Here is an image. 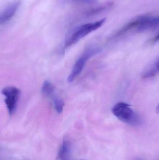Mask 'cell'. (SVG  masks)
<instances>
[{"label": "cell", "mask_w": 159, "mask_h": 160, "mask_svg": "<svg viewBox=\"0 0 159 160\" xmlns=\"http://www.w3.org/2000/svg\"><path fill=\"white\" fill-rule=\"evenodd\" d=\"M112 112L120 121L132 127H139L143 123L141 117L126 102H118L113 106Z\"/></svg>", "instance_id": "6da1fadb"}, {"label": "cell", "mask_w": 159, "mask_h": 160, "mask_svg": "<svg viewBox=\"0 0 159 160\" xmlns=\"http://www.w3.org/2000/svg\"><path fill=\"white\" fill-rule=\"evenodd\" d=\"M106 19L103 18L95 22H89L79 26L66 39L64 43V48H68L89 34L96 31L103 25Z\"/></svg>", "instance_id": "7a4b0ae2"}, {"label": "cell", "mask_w": 159, "mask_h": 160, "mask_svg": "<svg viewBox=\"0 0 159 160\" xmlns=\"http://www.w3.org/2000/svg\"><path fill=\"white\" fill-rule=\"evenodd\" d=\"M101 51V49L100 48L96 47L88 49L83 55L78 58L75 63L72 70L67 79L68 82H72L82 72L87 61L92 56L100 52Z\"/></svg>", "instance_id": "3957f363"}, {"label": "cell", "mask_w": 159, "mask_h": 160, "mask_svg": "<svg viewBox=\"0 0 159 160\" xmlns=\"http://www.w3.org/2000/svg\"><path fill=\"white\" fill-rule=\"evenodd\" d=\"M1 93L5 97L4 102L9 115L12 116L16 112L17 102L21 95V91L17 88L8 86L2 89Z\"/></svg>", "instance_id": "277c9868"}, {"label": "cell", "mask_w": 159, "mask_h": 160, "mask_svg": "<svg viewBox=\"0 0 159 160\" xmlns=\"http://www.w3.org/2000/svg\"><path fill=\"white\" fill-rule=\"evenodd\" d=\"M21 0H13L1 12L0 23L5 24L10 21L17 12L21 5Z\"/></svg>", "instance_id": "5b68a950"}, {"label": "cell", "mask_w": 159, "mask_h": 160, "mask_svg": "<svg viewBox=\"0 0 159 160\" xmlns=\"http://www.w3.org/2000/svg\"><path fill=\"white\" fill-rule=\"evenodd\" d=\"M159 26V15L152 17L149 15L140 16V21L135 31L143 32L155 29Z\"/></svg>", "instance_id": "8992f818"}, {"label": "cell", "mask_w": 159, "mask_h": 160, "mask_svg": "<svg viewBox=\"0 0 159 160\" xmlns=\"http://www.w3.org/2000/svg\"><path fill=\"white\" fill-rule=\"evenodd\" d=\"M72 146L70 141L63 140L60 146L56 160H71Z\"/></svg>", "instance_id": "52a82bcc"}, {"label": "cell", "mask_w": 159, "mask_h": 160, "mask_svg": "<svg viewBox=\"0 0 159 160\" xmlns=\"http://www.w3.org/2000/svg\"><path fill=\"white\" fill-rule=\"evenodd\" d=\"M159 74V57L144 70L142 77L144 79H147L156 77Z\"/></svg>", "instance_id": "ba28073f"}, {"label": "cell", "mask_w": 159, "mask_h": 160, "mask_svg": "<svg viewBox=\"0 0 159 160\" xmlns=\"http://www.w3.org/2000/svg\"><path fill=\"white\" fill-rule=\"evenodd\" d=\"M113 5V3L112 2H109L105 3L103 4L100 6L94 8L92 9H90L86 13V15L87 16H92L94 15H97L100 14L101 12L107 10L108 8H110Z\"/></svg>", "instance_id": "9c48e42d"}, {"label": "cell", "mask_w": 159, "mask_h": 160, "mask_svg": "<svg viewBox=\"0 0 159 160\" xmlns=\"http://www.w3.org/2000/svg\"><path fill=\"white\" fill-rule=\"evenodd\" d=\"M54 88L52 84L49 81H45L43 83L41 88L42 94L45 97L52 96L54 92Z\"/></svg>", "instance_id": "30bf717a"}, {"label": "cell", "mask_w": 159, "mask_h": 160, "mask_svg": "<svg viewBox=\"0 0 159 160\" xmlns=\"http://www.w3.org/2000/svg\"><path fill=\"white\" fill-rule=\"evenodd\" d=\"M54 108L58 113H61L63 111V107L64 106V102L61 99L58 98H55L53 100Z\"/></svg>", "instance_id": "8fae6325"}, {"label": "cell", "mask_w": 159, "mask_h": 160, "mask_svg": "<svg viewBox=\"0 0 159 160\" xmlns=\"http://www.w3.org/2000/svg\"><path fill=\"white\" fill-rule=\"evenodd\" d=\"M68 2L74 3L85 4H90L96 2V0H65Z\"/></svg>", "instance_id": "7c38bea8"}, {"label": "cell", "mask_w": 159, "mask_h": 160, "mask_svg": "<svg viewBox=\"0 0 159 160\" xmlns=\"http://www.w3.org/2000/svg\"><path fill=\"white\" fill-rule=\"evenodd\" d=\"M159 33L153 38V42H157V41H159Z\"/></svg>", "instance_id": "4fadbf2b"}, {"label": "cell", "mask_w": 159, "mask_h": 160, "mask_svg": "<svg viewBox=\"0 0 159 160\" xmlns=\"http://www.w3.org/2000/svg\"><path fill=\"white\" fill-rule=\"evenodd\" d=\"M156 113L157 114H159V102L157 105V108H156Z\"/></svg>", "instance_id": "5bb4252c"}, {"label": "cell", "mask_w": 159, "mask_h": 160, "mask_svg": "<svg viewBox=\"0 0 159 160\" xmlns=\"http://www.w3.org/2000/svg\"></svg>", "instance_id": "9a60e30c"}]
</instances>
